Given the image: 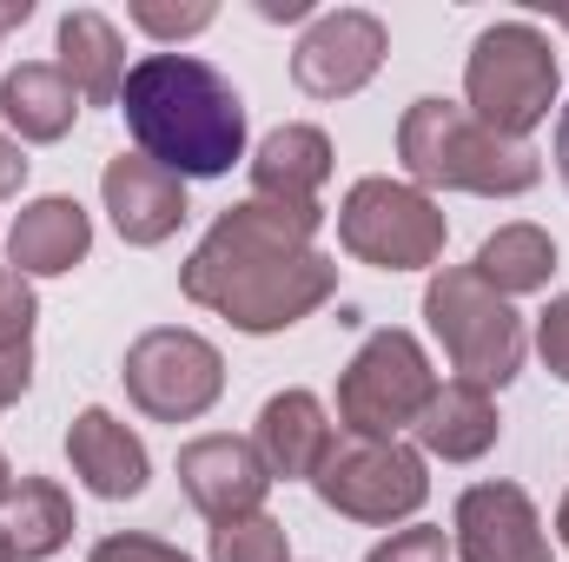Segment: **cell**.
Masks as SVG:
<instances>
[{
  "label": "cell",
  "mask_w": 569,
  "mask_h": 562,
  "mask_svg": "<svg viewBox=\"0 0 569 562\" xmlns=\"http://www.w3.org/2000/svg\"><path fill=\"white\" fill-rule=\"evenodd\" d=\"M318 225H325L318 205H272V199L226 205L199 239V252L186 259L179 284L192 304L219 311L246 338H272L338 291V259L311 245Z\"/></svg>",
  "instance_id": "1"
},
{
  "label": "cell",
  "mask_w": 569,
  "mask_h": 562,
  "mask_svg": "<svg viewBox=\"0 0 569 562\" xmlns=\"http://www.w3.org/2000/svg\"><path fill=\"white\" fill-rule=\"evenodd\" d=\"M120 113L146 159L179 179H219L246 152V107L232 80L192 53H146L120 87Z\"/></svg>",
  "instance_id": "2"
},
{
  "label": "cell",
  "mask_w": 569,
  "mask_h": 562,
  "mask_svg": "<svg viewBox=\"0 0 569 562\" xmlns=\"http://www.w3.org/2000/svg\"><path fill=\"white\" fill-rule=\"evenodd\" d=\"M398 159L405 172L443 192H483V199H517L543 179V159L523 140L490 133L470 107L457 100H411L398 120Z\"/></svg>",
  "instance_id": "3"
},
{
  "label": "cell",
  "mask_w": 569,
  "mask_h": 562,
  "mask_svg": "<svg viewBox=\"0 0 569 562\" xmlns=\"http://www.w3.org/2000/svg\"><path fill=\"white\" fill-rule=\"evenodd\" d=\"M463 93H470V113L490 133L523 140L530 127L550 120V100H557V53H550V40L530 20L483 27L477 47H470V67H463Z\"/></svg>",
  "instance_id": "4"
},
{
  "label": "cell",
  "mask_w": 569,
  "mask_h": 562,
  "mask_svg": "<svg viewBox=\"0 0 569 562\" xmlns=\"http://www.w3.org/2000/svg\"><path fill=\"white\" fill-rule=\"evenodd\" d=\"M425 318L437 331V344L450 351V364L463 371V384H477V391L497 384L503 391L523 371V318L470 265H450L425 284Z\"/></svg>",
  "instance_id": "5"
},
{
  "label": "cell",
  "mask_w": 569,
  "mask_h": 562,
  "mask_svg": "<svg viewBox=\"0 0 569 562\" xmlns=\"http://www.w3.org/2000/svg\"><path fill=\"white\" fill-rule=\"evenodd\" d=\"M311 490L325 510L351 516V523H405L418 516L430 496L425 456L405 450L398 436H331L325 463L311 470Z\"/></svg>",
  "instance_id": "6"
},
{
  "label": "cell",
  "mask_w": 569,
  "mask_h": 562,
  "mask_svg": "<svg viewBox=\"0 0 569 562\" xmlns=\"http://www.w3.org/2000/svg\"><path fill=\"white\" fill-rule=\"evenodd\" d=\"M430 391H437V378H430L425 344L411 331H371L338 378V423H345V436H385L391 443L398 430L418 423Z\"/></svg>",
  "instance_id": "7"
},
{
  "label": "cell",
  "mask_w": 569,
  "mask_h": 562,
  "mask_svg": "<svg viewBox=\"0 0 569 562\" xmlns=\"http://www.w3.org/2000/svg\"><path fill=\"white\" fill-rule=\"evenodd\" d=\"M338 239L358 265L425 272L443 252V212L430 205V192L405 185V179H358L338 205Z\"/></svg>",
  "instance_id": "8"
},
{
  "label": "cell",
  "mask_w": 569,
  "mask_h": 562,
  "mask_svg": "<svg viewBox=\"0 0 569 562\" xmlns=\"http://www.w3.org/2000/svg\"><path fill=\"white\" fill-rule=\"evenodd\" d=\"M120 378H127V398H133L152 423H192L219 404V391H226V358H219V344H206L199 331L159 324V331L133 338Z\"/></svg>",
  "instance_id": "9"
},
{
  "label": "cell",
  "mask_w": 569,
  "mask_h": 562,
  "mask_svg": "<svg viewBox=\"0 0 569 562\" xmlns=\"http://www.w3.org/2000/svg\"><path fill=\"white\" fill-rule=\"evenodd\" d=\"M385 47H391V33H385L378 13H365V7L318 13L305 27V40L291 47V80L311 100H351V93H365L378 80Z\"/></svg>",
  "instance_id": "10"
},
{
  "label": "cell",
  "mask_w": 569,
  "mask_h": 562,
  "mask_svg": "<svg viewBox=\"0 0 569 562\" xmlns=\"http://www.w3.org/2000/svg\"><path fill=\"white\" fill-rule=\"evenodd\" d=\"M179 490L192 496L199 516L232 523V516H259L272 470L259 463V450L246 436H192L179 450Z\"/></svg>",
  "instance_id": "11"
},
{
  "label": "cell",
  "mask_w": 569,
  "mask_h": 562,
  "mask_svg": "<svg viewBox=\"0 0 569 562\" xmlns=\"http://www.w3.org/2000/svg\"><path fill=\"white\" fill-rule=\"evenodd\" d=\"M457 556L463 562H550L537 503L517 483H477L457 496Z\"/></svg>",
  "instance_id": "12"
},
{
  "label": "cell",
  "mask_w": 569,
  "mask_h": 562,
  "mask_svg": "<svg viewBox=\"0 0 569 562\" xmlns=\"http://www.w3.org/2000/svg\"><path fill=\"white\" fill-rule=\"evenodd\" d=\"M100 192H107V212H113V225H120L127 245H166L186 225V179L166 172V165H152L146 152L107 159Z\"/></svg>",
  "instance_id": "13"
},
{
  "label": "cell",
  "mask_w": 569,
  "mask_h": 562,
  "mask_svg": "<svg viewBox=\"0 0 569 562\" xmlns=\"http://www.w3.org/2000/svg\"><path fill=\"white\" fill-rule=\"evenodd\" d=\"M87 252H93V219L80 212V199H60V192L53 199H33L13 219V232H7V265L20 279H60Z\"/></svg>",
  "instance_id": "14"
},
{
  "label": "cell",
  "mask_w": 569,
  "mask_h": 562,
  "mask_svg": "<svg viewBox=\"0 0 569 562\" xmlns=\"http://www.w3.org/2000/svg\"><path fill=\"white\" fill-rule=\"evenodd\" d=\"M331 418H325V404L311 398V391H279V398H266V411H259V430H252V450H259V463L272 470V483H311V470L325 463V450H331Z\"/></svg>",
  "instance_id": "15"
},
{
  "label": "cell",
  "mask_w": 569,
  "mask_h": 562,
  "mask_svg": "<svg viewBox=\"0 0 569 562\" xmlns=\"http://www.w3.org/2000/svg\"><path fill=\"white\" fill-rule=\"evenodd\" d=\"M67 456H73V476H80L93 496H107V503L140 496L146 476H152L146 443L113 418V411H80L73 430H67Z\"/></svg>",
  "instance_id": "16"
},
{
  "label": "cell",
  "mask_w": 569,
  "mask_h": 562,
  "mask_svg": "<svg viewBox=\"0 0 569 562\" xmlns=\"http://www.w3.org/2000/svg\"><path fill=\"white\" fill-rule=\"evenodd\" d=\"M60 73L73 80V93L87 107H113L120 87H127V47H120V27L93 7H73L60 20Z\"/></svg>",
  "instance_id": "17"
},
{
  "label": "cell",
  "mask_w": 569,
  "mask_h": 562,
  "mask_svg": "<svg viewBox=\"0 0 569 562\" xmlns=\"http://www.w3.org/2000/svg\"><path fill=\"white\" fill-rule=\"evenodd\" d=\"M418 443H425L430 456H443V463H477L490 443H497V404H490V391H477V384H443V391H430V404L418 411Z\"/></svg>",
  "instance_id": "18"
},
{
  "label": "cell",
  "mask_w": 569,
  "mask_h": 562,
  "mask_svg": "<svg viewBox=\"0 0 569 562\" xmlns=\"http://www.w3.org/2000/svg\"><path fill=\"white\" fill-rule=\"evenodd\" d=\"M325 179H331V140L318 127H279L252 159V199L272 205H318Z\"/></svg>",
  "instance_id": "19"
},
{
  "label": "cell",
  "mask_w": 569,
  "mask_h": 562,
  "mask_svg": "<svg viewBox=\"0 0 569 562\" xmlns=\"http://www.w3.org/2000/svg\"><path fill=\"white\" fill-rule=\"evenodd\" d=\"M73 113H80V93L60 67L47 60H27L0 80V120L20 133L27 145H53L73 133Z\"/></svg>",
  "instance_id": "20"
},
{
  "label": "cell",
  "mask_w": 569,
  "mask_h": 562,
  "mask_svg": "<svg viewBox=\"0 0 569 562\" xmlns=\"http://www.w3.org/2000/svg\"><path fill=\"white\" fill-rule=\"evenodd\" d=\"M0 530H7L20 562H47L73 536V503H67V490L53 476H20L7 510H0Z\"/></svg>",
  "instance_id": "21"
},
{
  "label": "cell",
  "mask_w": 569,
  "mask_h": 562,
  "mask_svg": "<svg viewBox=\"0 0 569 562\" xmlns=\"http://www.w3.org/2000/svg\"><path fill=\"white\" fill-rule=\"evenodd\" d=\"M477 279L490 284L497 298H523V291H543L550 272H557V245L543 225H497L470 265Z\"/></svg>",
  "instance_id": "22"
},
{
  "label": "cell",
  "mask_w": 569,
  "mask_h": 562,
  "mask_svg": "<svg viewBox=\"0 0 569 562\" xmlns=\"http://www.w3.org/2000/svg\"><path fill=\"white\" fill-rule=\"evenodd\" d=\"M212 562H291L284 550V523H272L266 510L259 516H232L212 530Z\"/></svg>",
  "instance_id": "23"
},
{
  "label": "cell",
  "mask_w": 569,
  "mask_h": 562,
  "mask_svg": "<svg viewBox=\"0 0 569 562\" xmlns=\"http://www.w3.org/2000/svg\"><path fill=\"white\" fill-rule=\"evenodd\" d=\"M33 318H40V304H33L27 279H20L13 265H0V351L27 344V338H33Z\"/></svg>",
  "instance_id": "24"
},
{
  "label": "cell",
  "mask_w": 569,
  "mask_h": 562,
  "mask_svg": "<svg viewBox=\"0 0 569 562\" xmlns=\"http://www.w3.org/2000/svg\"><path fill=\"white\" fill-rule=\"evenodd\" d=\"M133 20H140L146 33H159V40H186V33H206V27H212V7H206V0H186V7L140 0V7H133Z\"/></svg>",
  "instance_id": "25"
},
{
  "label": "cell",
  "mask_w": 569,
  "mask_h": 562,
  "mask_svg": "<svg viewBox=\"0 0 569 562\" xmlns=\"http://www.w3.org/2000/svg\"><path fill=\"white\" fill-rule=\"evenodd\" d=\"M450 550H443V530H430V523H418V530H391V543H378L365 562H443Z\"/></svg>",
  "instance_id": "26"
},
{
  "label": "cell",
  "mask_w": 569,
  "mask_h": 562,
  "mask_svg": "<svg viewBox=\"0 0 569 562\" xmlns=\"http://www.w3.org/2000/svg\"><path fill=\"white\" fill-rule=\"evenodd\" d=\"M537 351H543V364L569 384V291L550 298V311L537 318Z\"/></svg>",
  "instance_id": "27"
},
{
  "label": "cell",
  "mask_w": 569,
  "mask_h": 562,
  "mask_svg": "<svg viewBox=\"0 0 569 562\" xmlns=\"http://www.w3.org/2000/svg\"><path fill=\"white\" fill-rule=\"evenodd\" d=\"M87 562H192V556L172 550V543H159V536H107Z\"/></svg>",
  "instance_id": "28"
},
{
  "label": "cell",
  "mask_w": 569,
  "mask_h": 562,
  "mask_svg": "<svg viewBox=\"0 0 569 562\" xmlns=\"http://www.w3.org/2000/svg\"><path fill=\"white\" fill-rule=\"evenodd\" d=\"M27 384H33V344L0 351V411H7V404H20V398H27Z\"/></svg>",
  "instance_id": "29"
},
{
  "label": "cell",
  "mask_w": 569,
  "mask_h": 562,
  "mask_svg": "<svg viewBox=\"0 0 569 562\" xmlns=\"http://www.w3.org/2000/svg\"><path fill=\"white\" fill-rule=\"evenodd\" d=\"M20 185H27V152L0 133V199H13Z\"/></svg>",
  "instance_id": "30"
},
{
  "label": "cell",
  "mask_w": 569,
  "mask_h": 562,
  "mask_svg": "<svg viewBox=\"0 0 569 562\" xmlns=\"http://www.w3.org/2000/svg\"><path fill=\"white\" fill-rule=\"evenodd\" d=\"M259 13H266V20H305L311 7H305V0H259Z\"/></svg>",
  "instance_id": "31"
},
{
  "label": "cell",
  "mask_w": 569,
  "mask_h": 562,
  "mask_svg": "<svg viewBox=\"0 0 569 562\" xmlns=\"http://www.w3.org/2000/svg\"><path fill=\"white\" fill-rule=\"evenodd\" d=\"M557 172H563V185H569V107H563V120H557Z\"/></svg>",
  "instance_id": "32"
},
{
  "label": "cell",
  "mask_w": 569,
  "mask_h": 562,
  "mask_svg": "<svg viewBox=\"0 0 569 562\" xmlns=\"http://www.w3.org/2000/svg\"><path fill=\"white\" fill-rule=\"evenodd\" d=\"M7 496H13V463L0 456V510H7Z\"/></svg>",
  "instance_id": "33"
},
{
  "label": "cell",
  "mask_w": 569,
  "mask_h": 562,
  "mask_svg": "<svg viewBox=\"0 0 569 562\" xmlns=\"http://www.w3.org/2000/svg\"><path fill=\"white\" fill-rule=\"evenodd\" d=\"M557 536H563V550H569V496H563V510H557Z\"/></svg>",
  "instance_id": "34"
},
{
  "label": "cell",
  "mask_w": 569,
  "mask_h": 562,
  "mask_svg": "<svg viewBox=\"0 0 569 562\" xmlns=\"http://www.w3.org/2000/svg\"><path fill=\"white\" fill-rule=\"evenodd\" d=\"M0 562H13V543H7V530H0Z\"/></svg>",
  "instance_id": "35"
},
{
  "label": "cell",
  "mask_w": 569,
  "mask_h": 562,
  "mask_svg": "<svg viewBox=\"0 0 569 562\" xmlns=\"http://www.w3.org/2000/svg\"><path fill=\"white\" fill-rule=\"evenodd\" d=\"M557 20H563V27H569V7H557Z\"/></svg>",
  "instance_id": "36"
}]
</instances>
